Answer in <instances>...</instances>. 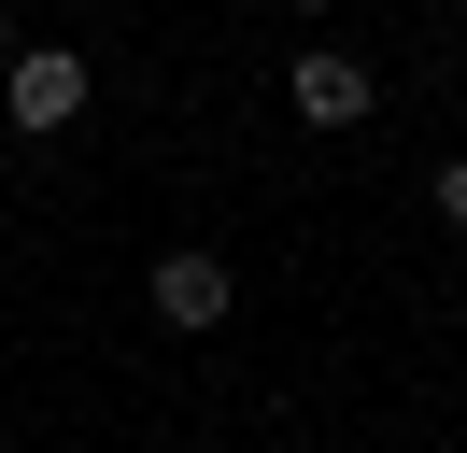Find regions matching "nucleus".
<instances>
[{
	"label": "nucleus",
	"instance_id": "obj_1",
	"mask_svg": "<svg viewBox=\"0 0 467 453\" xmlns=\"http://www.w3.org/2000/svg\"><path fill=\"white\" fill-rule=\"evenodd\" d=\"M0 113H15L29 142H57L71 113H86V57H71V43H15V57H0Z\"/></svg>",
	"mask_w": 467,
	"mask_h": 453
},
{
	"label": "nucleus",
	"instance_id": "obj_2",
	"mask_svg": "<svg viewBox=\"0 0 467 453\" xmlns=\"http://www.w3.org/2000/svg\"><path fill=\"white\" fill-rule=\"evenodd\" d=\"M284 100L312 113V128H368V57H354V43H297Z\"/></svg>",
	"mask_w": 467,
	"mask_h": 453
},
{
	"label": "nucleus",
	"instance_id": "obj_3",
	"mask_svg": "<svg viewBox=\"0 0 467 453\" xmlns=\"http://www.w3.org/2000/svg\"><path fill=\"white\" fill-rule=\"evenodd\" d=\"M156 311H171V326H227V311H241L227 255H199V241H184V255H156Z\"/></svg>",
	"mask_w": 467,
	"mask_h": 453
},
{
	"label": "nucleus",
	"instance_id": "obj_4",
	"mask_svg": "<svg viewBox=\"0 0 467 453\" xmlns=\"http://www.w3.org/2000/svg\"><path fill=\"white\" fill-rule=\"evenodd\" d=\"M439 226H467V156H453V170H439Z\"/></svg>",
	"mask_w": 467,
	"mask_h": 453
},
{
	"label": "nucleus",
	"instance_id": "obj_5",
	"mask_svg": "<svg viewBox=\"0 0 467 453\" xmlns=\"http://www.w3.org/2000/svg\"><path fill=\"white\" fill-rule=\"evenodd\" d=\"M0 57H15V0H0Z\"/></svg>",
	"mask_w": 467,
	"mask_h": 453
},
{
	"label": "nucleus",
	"instance_id": "obj_6",
	"mask_svg": "<svg viewBox=\"0 0 467 453\" xmlns=\"http://www.w3.org/2000/svg\"><path fill=\"white\" fill-rule=\"evenodd\" d=\"M297 15H326V0H297Z\"/></svg>",
	"mask_w": 467,
	"mask_h": 453
}]
</instances>
